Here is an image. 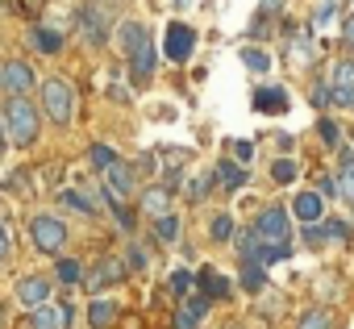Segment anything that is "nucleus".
Wrapping results in <instances>:
<instances>
[{"label":"nucleus","instance_id":"1","mask_svg":"<svg viewBox=\"0 0 354 329\" xmlns=\"http://www.w3.org/2000/svg\"><path fill=\"white\" fill-rule=\"evenodd\" d=\"M0 125H5V142H13V146H34L38 142V109L26 96H9L5 100Z\"/></svg>","mask_w":354,"mask_h":329},{"label":"nucleus","instance_id":"2","mask_svg":"<svg viewBox=\"0 0 354 329\" xmlns=\"http://www.w3.org/2000/svg\"><path fill=\"white\" fill-rule=\"evenodd\" d=\"M38 92H42V109H46V117H50L55 125H67L71 113H75V92H71V84L50 75V79L38 84Z\"/></svg>","mask_w":354,"mask_h":329},{"label":"nucleus","instance_id":"3","mask_svg":"<svg viewBox=\"0 0 354 329\" xmlns=\"http://www.w3.org/2000/svg\"><path fill=\"white\" fill-rule=\"evenodd\" d=\"M30 238H34V246L38 250H46V254H59L63 250V242H67V225L59 221V217H34L30 221Z\"/></svg>","mask_w":354,"mask_h":329},{"label":"nucleus","instance_id":"4","mask_svg":"<svg viewBox=\"0 0 354 329\" xmlns=\"http://www.w3.org/2000/svg\"><path fill=\"white\" fill-rule=\"evenodd\" d=\"M288 213L283 209H267L263 217H259V225H254V238L263 242V246H288Z\"/></svg>","mask_w":354,"mask_h":329},{"label":"nucleus","instance_id":"5","mask_svg":"<svg viewBox=\"0 0 354 329\" xmlns=\"http://www.w3.org/2000/svg\"><path fill=\"white\" fill-rule=\"evenodd\" d=\"M109 26H113V13L104 9V5H96V0H92V5H84V13H80V34L88 38V42H104L109 38Z\"/></svg>","mask_w":354,"mask_h":329},{"label":"nucleus","instance_id":"6","mask_svg":"<svg viewBox=\"0 0 354 329\" xmlns=\"http://www.w3.org/2000/svg\"><path fill=\"white\" fill-rule=\"evenodd\" d=\"M0 88H5L9 96H26V92L34 88V71H30V63H21V59H5V63H0Z\"/></svg>","mask_w":354,"mask_h":329},{"label":"nucleus","instance_id":"7","mask_svg":"<svg viewBox=\"0 0 354 329\" xmlns=\"http://www.w3.org/2000/svg\"><path fill=\"white\" fill-rule=\"evenodd\" d=\"M13 296H17V304H26V308H42V304H50V279L26 275V279H17Z\"/></svg>","mask_w":354,"mask_h":329},{"label":"nucleus","instance_id":"8","mask_svg":"<svg viewBox=\"0 0 354 329\" xmlns=\"http://www.w3.org/2000/svg\"><path fill=\"white\" fill-rule=\"evenodd\" d=\"M192 46H196V30H192V26H184V21L167 26V59L184 63V59L192 55Z\"/></svg>","mask_w":354,"mask_h":329},{"label":"nucleus","instance_id":"9","mask_svg":"<svg viewBox=\"0 0 354 329\" xmlns=\"http://www.w3.org/2000/svg\"><path fill=\"white\" fill-rule=\"evenodd\" d=\"M104 180H109V200H113V205H121V200L133 192V167H129V162H121V158L104 171Z\"/></svg>","mask_w":354,"mask_h":329},{"label":"nucleus","instance_id":"10","mask_svg":"<svg viewBox=\"0 0 354 329\" xmlns=\"http://www.w3.org/2000/svg\"><path fill=\"white\" fill-rule=\"evenodd\" d=\"M67 321H71V308H55V304H42V308H34V312H30L26 329H63Z\"/></svg>","mask_w":354,"mask_h":329},{"label":"nucleus","instance_id":"11","mask_svg":"<svg viewBox=\"0 0 354 329\" xmlns=\"http://www.w3.org/2000/svg\"><path fill=\"white\" fill-rule=\"evenodd\" d=\"M154 59H158V55H154V46H150V42H142V46L129 55V75H133L138 84H146V79L154 75Z\"/></svg>","mask_w":354,"mask_h":329},{"label":"nucleus","instance_id":"12","mask_svg":"<svg viewBox=\"0 0 354 329\" xmlns=\"http://www.w3.org/2000/svg\"><path fill=\"white\" fill-rule=\"evenodd\" d=\"M121 275H125V267H121L117 258H100V263H96V271L88 275V288H92V292H100V288H109V283H117Z\"/></svg>","mask_w":354,"mask_h":329},{"label":"nucleus","instance_id":"13","mask_svg":"<svg viewBox=\"0 0 354 329\" xmlns=\"http://www.w3.org/2000/svg\"><path fill=\"white\" fill-rule=\"evenodd\" d=\"M117 42H121V50H125V55H133L142 42H150V34H146V26H138V21H125V26L117 30Z\"/></svg>","mask_w":354,"mask_h":329},{"label":"nucleus","instance_id":"14","mask_svg":"<svg viewBox=\"0 0 354 329\" xmlns=\"http://www.w3.org/2000/svg\"><path fill=\"white\" fill-rule=\"evenodd\" d=\"M254 109L259 113H283L288 109V92L283 88H263V92H254Z\"/></svg>","mask_w":354,"mask_h":329},{"label":"nucleus","instance_id":"15","mask_svg":"<svg viewBox=\"0 0 354 329\" xmlns=\"http://www.w3.org/2000/svg\"><path fill=\"white\" fill-rule=\"evenodd\" d=\"M117 321V304H109V300H92V308H88V325L92 329H109Z\"/></svg>","mask_w":354,"mask_h":329},{"label":"nucleus","instance_id":"16","mask_svg":"<svg viewBox=\"0 0 354 329\" xmlns=\"http://www.w3.org/2000/svg\"><path fill=\"white\" fill-rule=\"evenodd\" d=\"M292 209H296L300 221H317V217H321V196H317V192H300Z\"/></svg>","mask_w":354,"mask_h":329},{"label":"nucleus","instance_id":"17","mask_svg":"<svg viewBox=\"0 0 354 329\" xmlns=\"http://www.w3.org/2000/svg\"><path fill=\"white\" fill-rule=\"evenodd\" d=\"M167 205H171L167 188H150V192L142 196V209H146V213H158V217H167Z\"/></svg>","mask_w":354,"mask_h":329},{"label":"nucleus","instance_id":"18","mask_svg":"<svg viewBox=\"0 0 354 329\" xmlns=\"http://www.w3.org/2000/svg\"><path fill=\"white\" fill-rule=\"evenodd\" d=\"M300 329H333V312L329 308H308L300 317Z\"/></svg>","mask_w":354,"mask_h":329},{"label":"nucleus","instance_id":"19","mask_svg":"<svg viewBox=\"0 0 354 329\" xmlns=\"http://www.w3.org/2000/svg\"><path fill=\"white\" fill-rule=\"evenodd\" d=\"M154 238H158V242H175V238H180V221H175L171 213L158 217V221H154Z\"/></svg>","mask_w":354,"mask_h":329},{"label":"nucleus","instance_id":"20","mask_svg":"<svg viewBox=\"0 0 354 329\" xmlns=\"http://www.w3.org/2000/svg\"><path fill=\"white\" fill-rule=\"evenodd\" d=\"M201 283H205L209 300H213V296H217V300H221V296H230V283H225V279H221L217 271H205V275H201Z\"/></svg>","mask_w":354,"mask_h":329},{"label":"nucleus","instance_id":"21","mask_svg":"<svg viewBox=\"0 0 354 329\" xmlns=\"http://www.w3.org/2000/svg\"><path fill=\"white\" fill-rule=\"evenodd\" d=\"M88 158H92V167H96V171H109L113 162H117V154H113L109 146H100V142H96V146L88 150Z\"/></svg>","mask_w":354,"mask_h":329},{"label":"nucleus","instance_id":"22","mask_svg":"<svg viewBox=\"0 0 354 329\" xmlns=\"http://www.w3.org/2000/svg\"><path fill=\"white\" fill-rule=\"evenodd\" d=\"M34 42H38L42 50H50V55H55V50L63 46V34H55V30H34Z\"/></svg>","mask_w":354,"mask_h":329},{"label":"nucleus","instance_id":"23","mask_svg":"<svg viewBox=\"0 0 354 329\" xmlns=\"http://www.w3.org/2000/svg\"><path fill=\"white\" fill-rule=\"evenodd\" d=\"M242 59H246V67H250V71H267V67H271V59H267L263 50H254V46H246V50H242Z\"/></svg>","mask_w":354,"mask_h":329},{"label":"nucleus","instance_id":"24","mask_svg":"<svg viewBox=\"0 0 354 329\" xmlns=\"http://www.w3.org/2000/svg\"><path fill=\"white\" fill-rule=\"evenodd\" d=\"M271 176H275L279 184H292V180H296V162H292V158H279L275 167H271Z\"/></svg>","mask_w":354,"mask_h":329},{"label":"nucleus","instance_id":"25","mask_svg":"<svg viewBox=\"0 0 354 329\" xmlns=\"http://www.w3.org/2000/svg\"><path fill=\"white\" fill-rule=\"evenodd\" d=\"M80 275H84V271H80L75 258H59V279H63V283H75Z\"/></svg>","mask_w":354,"mask_h":329},{"label":"nucleus","instance_id":"26","mask_svg":"<svg viewBox=\"0 0 354 329\" xmlns=\"http://www.w3.org/2000/svg\"><path fill=\"white\" fill-rule=\"evenodd\" d=\"M188 288H192V275H188V271H175V275H171V292H175V296H188Z\"/></svg>","mask_w":354,"mask_h":329},{"label":"nucleus","instance_id":"27","mask_svg":"<svg viewBox=\"0 0 354 329\" xmlns=\"http://www.w3.org/2000/svg\"><path fill=\"white\" fill-rule=\"evenodd\" d=\"M63 205H71V209H80V213H92L96 205L88 200V196H80V192H63Z\"/></svg>","mask_w":354,"mask_h":329},{"label":"nucleus","instance_id":"28","mask_svg":"<svg viewBox=\"0 0 354 329\" xmlns=\"http://www.w3.org/2000/svg\"><path fill=\"white\" fill-rule=\"evenodd\" d=\"M230 234H234V221L230 217H213V238L217 242H230Z\"/></svg>","mask_w":354,"mask_h":329},{"label":"nucleus","instance_id":"29","mask_svg":"<svg viewBox=\"0 0 354 329\" xmlns=\"http://www.w3.org/2000/svg\"><path fill=\"white\" fill-rule=\"evenodd\" d=\"M242 283H246L250 292H259V288H263V271H259L254 263H246V271H242Z\"/></svg>","mask_w":354,"mask_h":329},{"label":"nucleus","instance_id":"30","mask_svg":"<svg viewBox=\"0 0 354 329\" xmlns=\"http://www.w3.org/2000/svg\"><path fill=\"white\" fill-rule=\"evenodd\" d=\"M333 88H354V63H342V67H337Z\"/></svg>","mask_w":354,"mask_h":329},{"label":"nucleus","instance_id":"31","mask_svg":"<svg viewBox=\"0 0 354 329\" xmlns=\"http://www.w3.org/2000/svg\"><path fill=\"white\" fill-rule=\"evenodd\" d=\"M221 180H225L230 188H238V184L246 180V171H242V167H234V162H225V167H221Z\"/></svg>","mask_w":354,"mask_h":329},{"label":"nucleus","instance_id":"32","mask_svg":"<svg viewBox=\"0 0 354 329\" xmlns=\"http://www.w3.org/2000/svg\"><path fill=\"white\" fill-rule=\"evenodd\" d=\"M209 176H201V180H192V188H188V200H205V192H209Z\"/></svg>","mask_w":354,"mask_h":329},{"label":"nucleus","instance_id":"33","mask_svg":"<svg viewBox=\"0 0 354 329\" xmlns=\"http://www.w3.org/2000/svg\"><path fill=\"white\" fill-rule=\"evenodd\" d=\"M17 9H21L26 17H38V13L46 9V0H17Z\"/></svg>","mask_w":354,"mask_h":329},{"label":"nucleus","instance_id":"34","mask_svg":"<svg viewBox=\"0 0 354 329\" xmlns=\"http://www.w3.org/2000/svg\"><path fill=\"white\" fill-rule=\"evenodd\" d=\"M317 129H321V138H325V142H329V146H337V138H342V129H337V125H333V121H321V125H317Z\"/></svg>","mask_w":354,"mask_h":329},{"label":"nucleus","instance_id":"35","mask_svg":"<svg viewBox=\"0 0 354 329\" xmlns=\"http://www.w3.org/2000/svg\"><path fill=\"white\" fill-rule=\"evenodd\" d=\"M333 104H342V109H354V88H333Z\"/></svg>","mask_w":354,"mask_h":329},{"label":"nucleus","instance_id":"36","mask_svg":"<svg viewBox=\"0 0 354 329\" xmlns=\"http://www.w3.org/2000/svg\"><path fill=\"white\" fill-rule=\"evenodd\" d=\"M337 192H346V196L354 200V167H350V171H342V180H337Z\"/></svg>","mask_w":354,"mask_h":329},{"label":"nucleus","instance_id":"37","mask_svg":"<svg viewBox=\"0 0 354 329\" xmlns=\"http://www.w3.org/2000/svg\"><path fill=\"white\" fill-rule=\"evenodd\" d=\"M175 329H196V317L188 308H180V312H175Z\"/></svg>","mask_w":354,"mask_h":329},{"label":"nucleus","instance_id":"38","mask_svg":"<svg viewBox=\"0 0 354 329\" xmlns=\"http://www.w3.org/2000/svg\"><path fill=\"white\" fill-rule=\"evenodd\" d=\"M129 267H133V271L146 267V250H142V246H129Z\"/></svg>","mask_w":354,"mask_h":329},{"label":"nucleus","instance_id":"39","mask_svg":"<svg viewBox=\"0 0 354 329\" xmlns=\"http://www.w3.org/2000/svg\"><path fill=\"white\" fill-rule=\"evenodd\" d=\"M5 258H9V225L0 221V263H5Z\"/></svg>","mask_w":354,"mask_h":329},{"label":"nucleus","instance_id":"40","mask_svg":"<svg viewBox=\"0 0 354 329\" xmlns=\"http://www.w3.org/2000/svg\"><path fill=\"white\" fill-rule=\"evenodd\" d=\"M234 154H238V158H242V162H246V158H250V154H254V146H250V142H238V146H234Z\"/></svg>","mask_w":354,"mask_h":329},{"label":"nucleus","instance_id":"41","mask_svg":"<svg viewBox=\"0 0 354 329\" xmlns=\"http://www.w3.org/2000/svg\"><path fill=\"white\" fill-rule=\"evenodd\" d=\"M325 234H329V238H346V225H342V221H329Z\"/></svg>","mask_w":354,"mask_h":329},{"label":"nucleus","instance_id":"42","mask_svg":"<svg viewBox=\"0 0 354 329\" xmlns=\"http://www.w3.org/2000/svg\"><path fill=\"white\" fill-rule=\"evenodd\" d=\"M121 329H142V317H121Z\"/></svg>","mask_w":354,"mask_h":329},{"label":"nucleus","instance_id":"43","mask_svg":"<svg viewBox=\"0 0 354 329\" xmlns=\"http://www.w3.org/2000/svg\"><path fill=\"white\" fill-rule=\"evenodd\" d=\"M346 42H350V46H354V17H350V21H346Z\"/></svg>","mask_w":354,"mask_h":329},{"label":"nucleus","instance_id":"44","mask_svg":"<svg viewBox=\"0 0 354 329\" xmlns=\"http://www.w3.org/2000/svg\"><path fill=\"white\" fill-rule=\"evenodd\" d=\"M0 325H5V304H0Z\"/></svg>","mask_w":354,"mask_h":329},{"label":"nucleus","instance_id":"45","mask_svg":"<svg viewBox=\"0 0 354 329\" xmlns=\"http://www.w3.org/2000/svg\"><path fill=\"white\" fill-rule=\"evenodd\" d=\"M0 154H5V133H0Z\"/></svg>","mask_w":354,"mask_h":329},{"label":"nucleus","instance_id":"46","mask_svg":"<svg viewBox=\"0 0 354 329\" xmlns=\"http://www.w3.org/2000/svg\"><path fill=\"white\" fill-rule=\"evenodd\" d=\"M0 5H5V0H0Z\"/></svg>","mask_w":354,"mask_h":329}]
</instances>
